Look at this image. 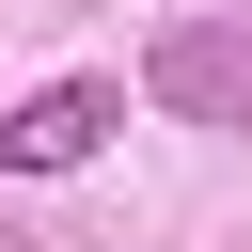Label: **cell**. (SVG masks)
<instances>
[{"mask_svg":"<svg viewBox=\"0 0 252 252\" xmlns=\"http://www.w3.org/2000/svg\"><path fill=\"white\" fill-rule=\"evenodd\" d=\"M0 252H16V236H0Z\"/></svg>","mask_w":252,"mask_h":252,"instance_id":"3957f363","label":"cell"},{"mask_svg":"<svg viewBox=\"0 0 252 252\" xmlns=\"http://www.w3.org/2000/svg\"><path fill=\"white\" fill-rule=\"evenodd\" d=\"M142 94L173 126H252V16H173L142 47Z\"/></svg>","mask_w":252,"mask_h":252,"instance_id":"6da1fadb","label":"cell"},{"mask_svg":"<svg viewBox=\"0 0 252 252\" xmlns=\"http://www.w3.org/2000/svg\"><path fill=\"white\" fill-rule=\"evenodd\" d=\"M110 126H126V94H110V79H47V94H16V110H0V173H79Z\"/></svg>","mask_w":252,"mask_h":252,"instance_id":"7a4b0ae2","label":"cell"}]
</instances>
